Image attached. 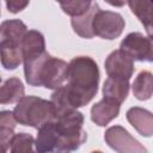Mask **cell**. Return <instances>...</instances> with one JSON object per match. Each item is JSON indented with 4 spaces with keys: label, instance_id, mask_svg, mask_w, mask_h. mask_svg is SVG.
<instances>
[{
    "label": "cell",
    "instance_id": "17",
    "mask_svg": "<svg viewBox=\"0 0 153 153\" xmlns=\"http://www.w3.org/2000/svg\"><path fill=\"white\" fill-rule=\"evenodd\" d=\"M25 88L20 79L12 76L0 86V104H11L24 97Z\"/></svg>",
    "mask_w": 153,
    "mask_h": 153
},
{
    "label": "cell",
    "instance_id": "16",
    "mask_svg": "<svg viewBox=\"0 0 153 153\" xmlns=\"http://www.w3.org/2000/svg\"><path fill=\"white\" fill-rule=\"evenodd\" d=\"M55 143H56V130H55L54 121H50L38 128L37 137L35 141L36 151L41 153L54 152Z\"/></svg>",
    "mask_w": 153,
    "mask_h": 153
},
{
    "label": "cell",
    "instance_id": "24",
    "mask_svg": "<svg viewBox=\"0 0 153 153\" xmlns=\"http://www.w3.org/2000/svg\"><path fill=\"white\" fill-rule=\"evenodd\" d=\"M56 1H59V0H56Z\"/></svg>",
    "mask_w": 153,
    "mask_h": 153
},
{
    "label": "cell",
    "instance_id": "7",
    "mask_svg": "<svg viewBox=\"0 0 153 153\" xmlns=\"http://www.w3.org/2000/svg\"><path fill=\"white\" fill-rule=\"evenodd\" d=\"M105 142L110 148L120 153H146L147 149L134 139L127 129L121 126H114L106 129L104 134Z\"/></svg>",
    "mask_w": 153,
    "mask_h": 153
},
{
    "label": "cell",
    "instance_id": "13",
    "mask_svg": "<svg viewBox=\"0 0 153 153\" xmlns=\"http://www.w3.org/2000/svg\"><path fill=\"white\" fill-rule=\"evenodd\" d=\"M98 10L99 5L97 2H93L86 13L79 17H72L71 24L76 35H79L82 38H92L94 36L92 31V20Z\"/></svg>",
    "mask_w": 153,
    "mask_h": 153
},
{
    "label": "cell",
    "instance_id": "1",
    "mask_svg": "<svg viewBox=\"0 0 153 153\" xmlns=\"http://www.w3.org/2000/svg\"><path fill=\"white\" fill-rule=\"evenodd\" d=\"M67 85L62 91L69 104L78 109L88 104L98 91L99 69L96 61L90 56H76L67 67Z\"/></svg>",
    "mask_w": 153,
    "mask_h": 153
},
{
    "label": "cell",
    "instance_id": "15",
    "mask_svg": "<svg viewBox=\"0 0 153 153\" xmlns=\"http://www.w3.org/2000/svg\"><path fill=\"white\" fill-rule=\"evenodd\" d=\"M129 86V80H118L108 76L103 86V96L104 98H109L122 104L127 99Z\"/></svg>",
    "mask_w": 153,
    "mask_h": 153
},
{
    "label": "cell",
    "instance_id": "10",
    "mask_svg": "<svg viewBox=\"0 0 153 153\" xmlns=\"http://www.w3.org/2000/svg\"><path fill=\"white\" fill-rule=\"evenodd\" d=\"M121 104L109 98H103L91 109V120L99 127L108 126L120 114Z\"/></svg>",
    "mask_w": 153,
    "mask_h": 153
},
{
    "label": "cell",
    "instance_id": "12",
    "mask_svg": "<svg viewBox=\"0 0 153 153\" xmlns=\"http://www.w3.org/2000/svg\"><path fill=\"white\" fill-rule=\"evenodd\" d=\"M45 51L44 36L37 30H29L25 32L22 39V55L23 61L36 57Z\"/></svg>",
    "mask_w": 153,
    "mask_h": 153
},
{
    "label": "cell",
    "instance_id": "4",
    "mask_svg": "<svg viewBox=\"0 0 153 153\" xmlns=\"http://www.w3.org/2000/svg\"><path fill=\"white\" fill-rule=\"evenodd\" d=\"M26 29L19 19H10L0 24V60L6 69H16L22 63V39Z\"/></svg>",
    "mask_w": 153,
    "mask_h": 153
},
{
    "label": "cell",
    "instance_id": "3",
    "mask_svg": "<svg viewBox=\"0 0 153 153\" xmlns=\"http://www.w3.org/2000/svg\"><path fill=\"white\" fill-rule=\"evenodd\" d=\"M84 116L76 109L57 114L54 120L56 130L55 151L69 152L78 149L87 139V133L82 129Z\"/></svg>",
    "mask_w": 153,
    "mask_h": 153
},
{
    "label": "cell",
    "instance_id": "9",
    "mask_svg": "<svg viewBox=\"0 0 153 153\" xmlns=\"http://www.w3.org/2000/svg\"><path fill=\"white\" fill-rule=\"evenodd\" d=\"M105 71L109 78L118 80H129L134 73V60L121 49L114 50L105 60Z\"/></svg>",
    "mask_w": 153,
    "mask_h": 153
},
{
    "label": "cell",
    "instance_id": "5",
    "mask_svg": "<svg viewBox=\"0 0 153 153\" xmlns=\"http://www.w3.org/2000/svg\"><path fill=\"white\" fill-rule=\"evenodd\" d=\"M13 115L19 124L38 129L44 123L54 121L56 111L51 100L27 96L18 100V104L13 110Z\"/></svg>",
    "mask_w": 153,
    "mask_h": 153
},
{
    "label": "cell",
    "instance_id": "19",
    "mask_svg": "<svg viewBox=\"0 0 153 153\" xmlns=\"http://www.w3.org/2000/svg\"><path fill=\"white\" fill-rule=\"evenodd\" d=\"M133 93L139 100H147L153 93V76L148 71H142L137 74L133 82Z\"/></svg>",
    "mask_w": 153,
    "mask_h": 153
},
{
    "label": "cell",
    "instance_id": "2",
    "mask_svg": "<svg viewBox=\"0 0 153 153\" xmlns=\"http://www.w3.org/2000/svg\"><path fill=\"white\" fill-rule=\"evenodd\" d=\"M23 62L25 80L31 86H43L45 88L56 90L67 80L68 63L51 56L47 51Z\"/></svg>",
    "mask_w": 153,
    "mask_h": 153
},
{
    "label": "cell",
    "instance_id": "6",
    "mask_svg": "<svg viewBox=\"0 0 153 153\" xmlns=\"http://www.w3.org/2000/svg\"><path fill=\"white\" fill-rule=\"evenodd\" d=\"M124 19L120 13L112 11H102L100 8L96 12L92 20L93 35L104 39H115L120 37L124 30Z\"/></svg>",
    "mask_w": 153,
    "mask_h": 153
},
{
    "label": "cell",
    "instance_id": "14",
    "mask_svg": "<svg viewBox=\"0 0 153 153\" xmlns=\"http://www.w3.org/2000/svg\"><path fill=\"white\" fill-rule=\"evenodd\" d=\"M17 120L11 111H0V153L6 152L11 146V140L14 135Z\"/></svg>",
    "mask_w": 153,
    "mask_h": 153
},
{
    "label": "cell",
    "instance_id": "21",
    "mask_svg": "<svg viewBox=\"0 0 153 153\" xmlns=\"http://www.w3.org/2000/svg\"><path fill=\"white\" fill-rule=\"evenodd\" d=\"M35 140L27 133L14 134L11 140L10 151L13 153H30L33 151Z\"/></svg>",
    "mask_w": 153,
    "mask_h": 153
},
{
    "label": "cell",
    "instance_id": "23",
    "mask_svg": "<svg viewBox=\"0 0 153 153\" xmlns=\"http://www.w3.org/2000/svg\"><path fill=\"white\" fill-rule=\"evenodd\" d=\"M104 1L111 6H115V7H122L127 2V0H104Z\"/></svg>",
    "mask_w": 153,
    "mask_h": 153
},
{
    "label": "cell",
    "instance_id": "22",
    "mask_svg": "<svg viewBox=\"0 0 153 153\" xmlns=\"http://www.w3.org/2000/svg\"><path fill=\"white\" fill-rule=\"evenodd\" d=\"M8 12L11 13H18L23 11L30 2V0H5Z\"/></svg>",
    "mask_w": 153,
    "mask_h": 153
},
{
    "label": "cell",
    "instance_id": "20",
    "mask_svg": "<svg viewBox=\"0 0 153 153\" xmlns=\"http://www.w3.org/2000/svg\"><path fill=\"white\" fill-rule=\"evenodd\" d=\"M62 11L71 17H79L87 12L93 0H59Z\"/></svg>",
    "mask_w": 153,
    "mask_h": 153
},
{
    "label": "cell",
    "instance_id": "8",
    "mask_svg": "<svg viewBox=\"0 0 153 153\" xmlns=\"http://www.w3.org/2000/svg\"><path fill=\"white\" fill-rule=\"evenodd\" d=\"M120 49L130 59L136 61L153 60V45L149 36H143L140 32H131L127 35L120 44Z\"/></svg>",
    "mask_w": 153,
    "mask_h": 153
},
{
    "label": "cell",
    "instance_id": "18",
    "mask_svg": "<svg viewBox=\"0 0 153 153\" xmlns=\"http://www.w3.org/2000/svg\"><path fill=\"white\" fill-rule=\"evenodd\" d=\"M131 12L143 24L148 36H152V0H127Z\"/></svg>",
    "mask_w": 153,
    "mask_h": 153
},
{
    "label": "cell",
    "instance_id": "11",
    "mask_svg": "<svg viewBox=\"0 0 153 153\" xmlns=\"http://www.w3.org/2000/svg\"><path fill=\"white\" fill-rule=\"evenodd\" d=\"M127 120L140 135L146 136V137L152 136V134H153V116H152L151 111L139 108V106L130 108L127 111Z\"/></svg>",
    "mask_w": 153,
    "mask_h": 153
}]
</instances>
